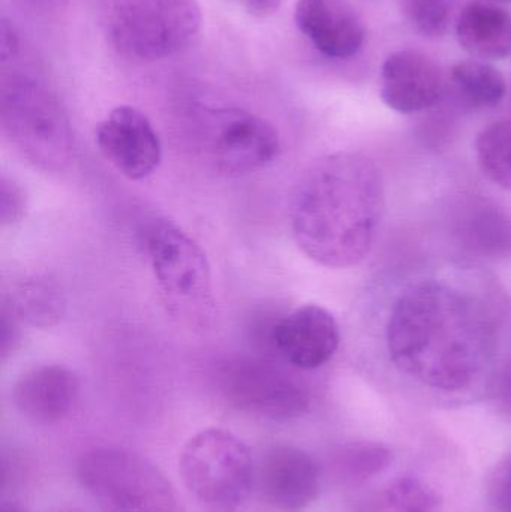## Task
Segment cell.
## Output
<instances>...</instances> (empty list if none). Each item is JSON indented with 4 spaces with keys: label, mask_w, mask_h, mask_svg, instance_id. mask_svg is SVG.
Segmentation results:
<instances>
[{
    "label": "cell",
    "mask_w": 511,
    "mask_h": 512,
    "mask_svg": "<svg viewBox=\"0 0 511 512\" xmlns=\"http://www.w3.org/2000/svg\"><path fill=\"white\" fill-rule=\"evenodd\" d=\"M146 252L168 312L183 324L204 327L213 315L212 268L204 249L170 222H156Z\"/></svg>",
    "instance_id": "4"
},
{
    "label": "cell",
    "mask_w": 511,
    "mask_h": 512,
    "mask_svg": "<svg viewBox=\"0 0 511 512\" xmlns=\"http://www.w3.org/2000/svg\"><path fill=\"white\" fill-rule=\"evenodd\" d=\"M18 48L17 36L12 32V27L9 26L8 21L2 20V59L8 60L9 57L14 56Z\"/></svg>",
    "instance_id": "27"
},
{
    "label": "cell",
    "mask_w": 511,
    "mask_h": 512,
    "mask_svg": "<svg viewBox=\"0 0 511 512\" xmlns=\"http://www.w3.org/2000/svg\"><path fill=\"white\" fill-rule=\"evenodd\" d=\"M107 15L114 47L140 62L185 50L201 27L197 0H110Z\"/></svg>",
    "instance_id": "7"
},
{
    "label": "cell",
    "mask_w": 511,
    "mask_h": 512,
    "mask_svg": "<svg viewBox=\"0 0 511 512\" xmlns=\"http://www.w3.org/2000/svg\"><path fill=\"white\" fill-rule=\"evenodd\" d=\"M179 471L186 489L207 512H236L254 481L248 447L222 429L192 436L180 451Z\"/></svg>",
    "instance_id": "6"
},
{
    "label": "cell",
    "mask_w": 511,
    "mask_h": 512,
    "mask_svg": "<svg viewBox=\"0 0 511 512\" xmlns=\"http://www.w3.org/2000/svg\"><path fill=\"white\" fill-rule=\"evenodd\" d=\"M96 146L101 155L126 179H147L158 170L162 146L146 114L120 105L110 111L96 129Z\"/></svg>",
    "instance_id": "10"
},
{
    "label": "cell",
    "mask_w": 511,
    "mask_h": 512,
    "mask_svg": "<svg viewBox=\"0 0 511 512\" xmlns=\"http://www.w3.org/2000/svg\"><path fill=\"white\" fill-rule=\"evenodd\" d=\"M2 306L11 310L21 322L50 328L62 321L66 300L62 288L54 280L33 274L12 285Z\"/></svg>",
    "instance_id": "17"
},
{
    "label": "cell",
    "mask_w": 511,
    "mask_h": 512,
    "mask_svg": "<svg viewBox=\"0 0 511 512\" xmlns=\"http://www.w3.org/2000/svg\"><path fill=\"white\" fill-rule=\"evenodd\" d=\"M393 453L377 442H356L342 448L338 454V468L347 480L366 481L392 466Z\"/></svg>",
    "instance_id": "20"
},
{
    "label": "cell",
    "mask_w": 511,
    "mask_h": 512,
    "mask_svg": "<svg viewBox=\"0 0 511 512\" xmlns=\"http://www.w3.org/2000/svg\"><path fill=\"white\" fill-rule=\"evenodd\" d=\"M0 512H24L20 505L14 504V502H3L0 507Z\"/></svg>",
    "instance_id": "28"
},
{
    "label": "cell",
    "mask_w": 511,
    "mask_h": 512,
    "mask_svg": "<svg viewBox=\"0 0 511 512\" xmlns=\"http://www.w3.org/2000/svg\"><path fill=\"white\" fill-rule=\"evenodd\" d=\"M198 152L224 176H246L272 165L281 140L272 123L242 108H206L198 116Z\"/></svg>",
    "instance_id": "8"
},
{
    "label": "cell",
    "mask_w": 511,
    "mask_h": 512,
    "mask_svg": "<svg viewBox=\"0 0 511 512\" xmlns=\"http://www.w3.org/2000/svg\"><path fill=\"white\" fill-rule=\"evenodd\" d=\"M510 93H511V90H510Z\"/></svg>",
    "instance_id": "30"
},
{
    "label": "cell",
    "mask_w": 511,
    "mask_h": 512,
    "mask_svg": "<svg viewBox=\"0 0 511 512\" xmlns=\"http://www.w3.org/2000/svg\"><path fill=\"white\" fill-rule=\"evenodd\" d=\"M270 342L279 357L294 369L315 370L332 360L341 333L329 310L318 304H305L276 321Z\"/></svg>",
    "instance_id": "11"
},
{
    "label": "cell",
    "mask_w": 511,
    "mask_h": 512,
    "mask_svg": "<svg viewBox=\"0 0 511 512\" xmlns=\"http://www.w3.org/2000/svg\"><path fill=\"white\" fill-rule=\"evenodd\" d=\"M488 498L500 512H511V456L501 460L488 481Z\"/></svg>",
    "instance_id": "24"
},
{
    "label": "cell",
    "mask_w": 511,
    "mask_h": 512,
    "mask_svg": "<svg viewBox=\"0 0 511 512\" xmlns=\"http://www.w3.org/2000/svg\"><path fill=\"white\" fill-rule=\"evenodd\" d=\"M21 321L11 312L2 306L0 312V355L6 360L9 355L17 351L21 342Z\"/></svg>",
    "instance_id": "25"
},
{
    "label": "cell",
    "mask_w": 511,
    "mask_h": 512,
    "mask_svg": "<svg viewBox=\"0 0 511 512\" xmlns=\"http://www.w3.org/2000/svg\"><path fill=\"white\" fill-rule=\"evenodd\" d=\"M450 81L459 101L473 110L497 107L507 93L504 75L482 60L456 63Z\"/></svg>",
    "instance_id": "18"
},
{
    "label": "cell",
    "mask_w": 511,
    "mask_h": 512,
    "mask_svg": "<svg viewBox=\"0 0 511 512\" xmlns=\"http://www.w3.org/2000/svg\"><path fill=\"white\" fill-rule=\"evenodd\" d=\"M459 44L480 60H503L511 53V15L492 3L474 0L456 18Z\"/></svg>",
    "instance_id": "16"
},
{
    "label": "cell",
    "mask_w": 511,
    "mask_h": 512,
    "mask_svg": "<svg viewBox=\"0 0 511 512\" xmlns=\"http://www.w3.org/2000/svg\"><path fill=\"white\" fill-rule=\"evenodd\" d=\"M444 90L446 80L440 66L420 51H396L381 66V99L398 113L428 110L440 102Z\"/></svg>",
    "instance_id": "12"
},
{
    "label": "cell",
    "mask_w": 511,
    "mask_h": 512,
    "mask_svg": "<svg viewBox=\"0 0 511 512\" xmlns=\"http://www.w3.org/2000/svg\"><path fill=\"white\" fill-rule=\"evenodd\" d=\"M249 14L266 17L273 14L281 5L282 0H236Z\"/></svg>",
    "instance_id": "26"
},
{
    "label": "cell",
    "mask_w": 511,
    "mask_h": 512,
    "mask_svg": "<svg viewBox=\"0 0 511 512\" xmlns=\"http://www.w3.org/2000/svg\"><path fill=\"white\" fill-rule=\"evenodd\" d=\"M0 123L11 146L33 167L65 170L72 158V132L62 105L47 89L27 78L3 81Z\"/></svg>",
    "instance_id": "3"
},
{
    "label": "cell",
    "mask_w": 511,
    "mask_h": 512,
    "mask_svg": "<svg viewBox=\"0 0 511 512\" xmlns=\"http://www.w3.org/2000/svg\"><path fill=\"white\" fill-rule=\"evenodd\" d=\"M387 502L393 512H443L440 493L417 477L398 478L387 492Z\"/></svg>",
    "instance_id": "22"
},
{
    "label": "cell",
    "mask_w": 511,
    "mask_h": 512,
    "mask_svg": "<svg viewBox=\"0 0 511 512\" xmlns=\"http://www.w3.org/2000/svg\"><path fill=\"white\" fill-rule=\"evenodd\" d=\"M483 174L500 188L511 191V119L486 126L476 141Z\"/></svg>",
    "instance_id": "19"
},
{
    "label": "cell",
    "mask_w": 511,
    "mask_h": 512,
    "mask_svg": "<svg viewBox=\"0 0 511 512\" xmlns=\"http://www.w3.org/2000/svg\"><path fill=\"white\" fill-rule=\"evenodd\" d=\"M27 213V197L15 180L3 174L0 179V224L3 227L23 221Z\"/></svg>",
    "instance_id": "23"
},
{
    "label": "cell",
    "mask_w": 511,
    "mask_h": 512,
    "mask_svg": "<svg viewBox=\"0 0 511 512\" xmlns=\"http://www.w3.org/2000/svg\"><path fill=\"white\" fill-rule=\"evenodd\" d=\"M405 20L426 38L446 35L458 11L459 0H399Z\"/></svg>",
    "instance_id": "21"
},
{
    "label": "cell",
    "mask_w": 511,
    "mask_h": 512,
    "mask_svg": "<svg viewBox=\"0 0 511 512\" xmlns=\"http://www.w3.org/2000/svg\"><path fill=\"white\" fill-rule=\"evenodd\" d=\"M77 472L101 512H183L170 481L140 454L98 448L81 457Z\"/></svg>",
    "instance_id": "5"
},
{
    "label": "cell",
    "mask_w": 511,
    "mask_h": 512,
    "mask_svg": "<svg viewBox=\"0 0 511 512\" xmlns=\"http://www.w3.org/2000/svg\"><path fill=\"white\" fill-rule=\"evenodd\" d=\"M260 478L264 499L279 511H303L320 495V469L300 448H273L264 459Z\"/></svg>",
    "instance_id": "14"
},
{
    "label": "cell",
    "mask_w": 511,
    "mask_h": 512,
    "mask_svg": "<svg viewBox=\"0 0 511 512\" xmlns=\"http://www.w3.org/2000/svg\"><path fill=\"white\" fill-rule=\"evenodd\" d=\"M384 207L383 179L371 159L351 152L324 156L303 174L294 191V242L323 267L359 264L374 246Z\"/></svg>",
    "instance_id": "2"
},
{
    "label": "cell",
    "mask_w": 511,
    "mask_h": 512,
    "mask_svg": "<svg viewBox=\"0 0 511 512\" xmlns=\"http://www.w3.org/2000/svg\"><path fill=\"white\" fill-rule=\"evenodd\" d=\"M498 2L511 3V0H498Z\"/></svg>",
    "instance_id": "29"
},
{
    "label": "cell",
    "mask_w": 511,
    "mask_h": 512,
    "mask_svg": "<svg viewBox=\"0 0 511 512\" xmlns=\"http://www.w3.org/2000/svg\"><path fill=\"white\" fill-rule=\"evenodd\" d=\"M387 351L401 372L435 390L471 385L488 363L491 330L479 307L446 283L405 289L390 310Z\"/></svg>",
    "instance_id": "1"
},
{
    "label": "cell",
    "mask_w": 511,
    "mask_h": 512,
    "mask_svg": "<svg viewBox=\"0 0 511 512\" xmlns=\"http://www.w3.org/2000/svg\"><path fill=\"white\" fill-rule=\"evenodd\" d=\"M80 393L77 375L62 364H45L21 375L12 397L18 411L41 424L62 421L71 414Z\"/></svg>",
    "instance_id": "15"
},
{
    "label": "cell",
    "mask_w": 511,
    "mask_h": 512,
    "mask_svg": "<svg viewBox=\"0 0 511 512\" xmlns=\"http://www.w3.org/2000/svg\"><path fill=\"white\" fill-rule=\"evenodd\" d=\"M218 379L222 396L246 414L287 421L308 411V391L302 382L272 361L237 358L222 366Z\"/></svg>",
    "instance_id": "9"
},
{
    "label": "cell",
    "mask_w": 511,
    "mask_h": 512,
    "mask_svg": "<svg viewBox=\"0 0 511 512\" xmlns=\"http://www.w3.org/2000/svg\"><path fill=\"white\" fill-rule=\"evenodd\" d=\"M294 18L300 32L324 56L350 59L362 50L365 26L347 0H299Z\"/></svg>",
    "instance_id": "13"
}]
</instances>
